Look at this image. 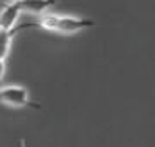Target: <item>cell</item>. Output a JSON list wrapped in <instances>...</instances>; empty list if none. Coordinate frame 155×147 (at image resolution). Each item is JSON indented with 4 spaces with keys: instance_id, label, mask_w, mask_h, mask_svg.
Masks as SVG:
<instances>
[{
    "instance_id": "6da1fadb",
    "label": "cell",
    "mask_w": 155,
    "mask_h": 147,
    "mask_svg": "<svg viewBox=\"0 0 155 147\" xmlns=\"http://www.w3.org/2000/svg\"><path fill=\"white\" fill-rule=\"evenodd\" d=\"M95 25V21L87 18H78V16H65V15H41L40 18L22 22L16 25L18 32L30 27H38L41 30L59 33V35H73L84 29H90Z\"/></svg>"
},
{
    "instance_id": "5b68a950",
    "label": "cell",
    "mask_w": 155,
    "mask_h": 147,
    "mask_svg": "<svg viewBox=\"0 0 155 147\" xmlns=\"http://www.w3.org/2000/svg\"><path fill=\"white\" fill-rule=\"evenodd\" d=\"M19 33L18 29L11 30H6V29H0V60L5 62L6 57H8V52H10V47H11V41L15 38V35Z\"/></svg>"
},
{
    "instance_id": "277c9868",
    "label": "cell",
    "mask_w": 155,
    "mask_h": 147,
    "mask_svg": "<svg viewBox=\"0 0 155 147\" xmlns=\"http://www.w3.org/2000/svg\"><path fill=\"white\" fill-rule=\"evenodd\" d=\"M55 0H15L18 8L22 13H30V15H41L45 10H48Z\"/></svg>"
},
{
    "instance_id": "7a4b0ae2",
    "label": "cell",
    "mask_w": 155,
    "mask_h": 147,
    "mask_svg": "<svg viewBox=\"0 0 155 147\" xmlns=\"http://www.w3.org/2000/svg\"><path fill=\"white\" fill-rule=\"evenodd\" d=\"M0 101L15 108L40 109L38 104L30 100L29 90L22 86H0Z\"/></svg>"
},
{
    "instance_id": "3957f363",
    "label": "cell",
    "mask_w": 155,
    "mask_h": 147,
    "mask_svg": "<svg viewBox=\"0 0 155 147\" xmlns=\"http://www.w3.org/2000/svg\"><path fill=\"white\" fill-rule=\"evenodd\" d=\"M21 13L22 11L18 8V5L15 2L2 5V10H0V29H6V30L15 29L16 21Z\"/></svg>"
}]
</instances>
